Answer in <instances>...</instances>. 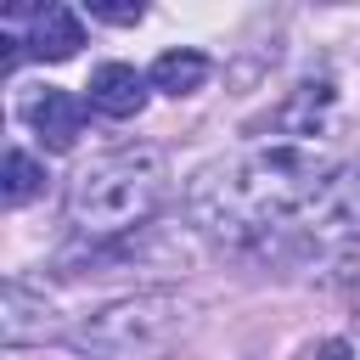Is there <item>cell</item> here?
Listing matches in <instances>:
<instances>
[{"label":"cell","mask_w":360,"mask_h":360,"mask_svg":"<svg viewBox=\"0 0 360 360\" xmlns=\"http://www.w3.org/2000/svg\"><path fill=\"white\" fill-rule=\"evenodd\" d=\"M338 174V163L315 146H259L236 163H219L208 174H197L191 186V214L208 236L219 242H248V236H264L270 225L281 219H298L321 186Z\"/></svg>","instance_id":"1"},{"label":"cell","mask_w":360,"mask_h":360,"mask_svg":"<svg viewBox=\"0 0 360 360\" xmlns=\"http://www.w3.org/2000/svg\"><path fill=\"white\" fill-rule=\"evenodd\" d=\"M169 197V158L158 146H118L73 174L68 219L84 236H135Z\"/></svg>","instance_id":"2"},{"label":"cell","mask_w":360,"mask_h":360,"mask_svg":"<svg viewBox=\"0 0 360 360\" xmlns=\"http://www.w3.org/2000/svg\"><path fill=\"white\" fill-rule=\"evenodd\" d=\"M180 326H186V304L174 292H129L84 315L68 332V343L96 360H158L174 349Z\"/></svg>","instance_id":"3"},{"label":"cell","mask_w":360,"mask_h":360,"mask_svg":"<svg viewBox=\"0 0 360 360\" xmlns=\"http://www.w3.org/2000/svg\"><path fill=\"white\" fill-rule=\"evenodd\" d=\"M298 219H304V231H309L315 242H343V236H360V163L338 169V174L321 186V197H315Z\"/></svg>","instance_id":"4"},{"label":"cell","mask_w":360,"mask_h":360,"mask_svg":"<svg viewBox=\"0 0 360 360\" xmlns=\"http://www.w3.org/2000/svg\"><path fill=\"white\" fill-rule=\"evenodd\" d=\"M22 118L34 124V135H39L51 152H68V146L84 135V107H79V96H68V90H56V84H45L39 96H28V101H22Z\"/></svg>","instance_id":"5"},{"label":"cell","mask_w":360,"mask_h":360,"mask_svg":"<svg viewBox=\"0 0 360 360\" xmlns=\"http://www.w3.org/2000/svg\"><path fill=\"white\" fill-rule=\"evenodd\" d=\"M332 101H338L332 79H309V84H298L281 107L264 112V129H276V135H321V124L332 118Z\"/></svg>","instance_id":"6"},{"label":"cell","mask_w":360,"mask_h":360,"mask_svg":"<svg viewBox=\"0 0 360 360\" xmlns=\"http://www.w3.org/2000/svg\"><path fill=\"white\" fill-rule=\"evenodd\" d=\"M84 90H90V107L107 112V118H135V112L146 107V79H141L129 62H101Z\"/></svg>","instance_id":"7"},{"label":"cell","mask_w":360,"mask_h":360,"mask_svg":"<svg viewBox=\"0 0 360 360\" xmlns=\"http://www.w3.org/2000/svg\"><path fill=\"white\" fill-rule=\"evenodd\" d=\"M45 332H51V304H45V292H34L28 281H6L0 338H6L11 349H22V343H34V338H45Z\"/></svg>","instance_id":"8"},{"label":"cell","mask_w":360,"mask_h":360,"mask_svg":"<svg viewBox=\"0 0 360 360\" xmlns=\"http://www.w3.org/2000/svg\"><path fill=\"white\" fill-rule=\"evenodd\" d=\"M79 45H84V28H79V17L68 6H39L28 17V56L68 62V56H79Z\"/></svg>","instance_id":"9"},{"label":"cell","mask_w":360,"mask_h":360,"mask_svg":"<svg viewBox=\"0 0 360 360\" xmlns=\"http://www.w3.org/2000/svg\"><path fill=\"white\" fill-rule=\"evenodd\" d=\"M208 73H214V68H208V56L180 45V51H163V56L152 62V73H146V79H152V90H163V96H191V90H202V84H208Z\"/></svg>","instance_id":"10"},{"label":"cell","mask_w":360,"mask_h":360,"mask_svg":"<svg viewBox=\"0 0 360 360\" xmlns=\"http://www.w3.org/2000/svg\"><path fill=\"white\" fill-rule=\"evenodd\" d=\"M45 191V169H39V158H28V152H6V169H0V202L6 208H22V202H34Z\"/></svg>","instance_id":"11"},{"label":"cell","mask_w":360,"mask_h":360,"mask_svg":"<svg viewBox=\"0 0 360 360\" xmlns=\"http://www.w3.org/2000/svg\"><path fill=\"white\" fill-rule=\"evenodd\" d=\"M90 17H96V22H118V28H129V22H141L146 11H141V0H124V6H118V0H90Z\"/></svg>","instance_id":"12"},{"label":"cell","mask_w":360,"mask_h":360,"mask_svg":"<svg viewBox=\"0 0 360 360\" xmlns=\"http://www.w3.org/2000/svg\"><path fill=\"white\" fill-rule=\"evenodd\" d=\"M22 45H28V39H17V34H0V73H11V68H17Z\"/></svg>","instance_id":"13"},{"label":"cell","mask_w":360,"mask_h":360,"mask_svg":"<svg viewBox=\"0 0 360 360\" xmlns=\"http://www.w3.org/2000/svg\"><path fill=\"white\" fill-rule=\"evenodd\" d=\"M315 360H354V349H349L343 338H332V343H321V349H315Z\"/></svg>","instance_id":"14"}]
</instances>
